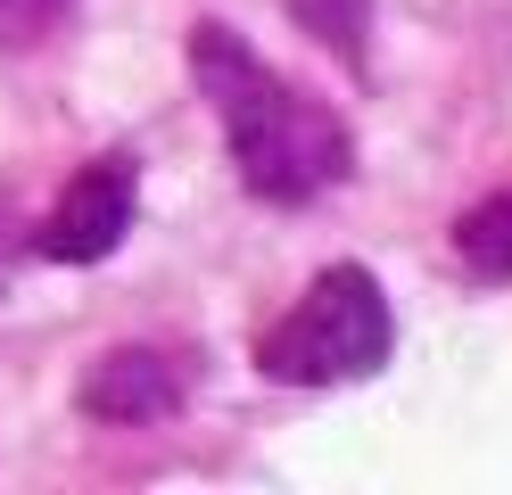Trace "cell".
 Wrapping results in <instances>:
<instances>
[{
    "mask_svg": "<svg viewBox=\"0 0 512 495\" xmlns=\"http://www.w3.org/2000/svg\"><path fill=\"white\" fill-rule=\"evenodd\" d=\"M67 0H0V42H25L34 25H50Z\"/></svg>",
    "mask_w": 512,
    "mask_h": 495,
    "instance_id": "52a82bcc",
    "label": "cell"
},
{
    "mask_svg": "<svg viewBox=\"0 0 512 495\" xmlns=\"http://www.w3.org/2000/svg\"><path fill=\"white\" fill-rule=\"evenodd\" d=\"M290 17L314 33V42H331L339 58H364V25H372V0H290Z\"/></svg>",
    "mask_w": 512,
    "mask_h": 495,
    "instance_id": "8992f818",
    "label": "cell"
},
{
    "mask_svg": "<svg viewBox=\"0 0 512 495\" xmlns=\"http://www.w3.org/2000/svg\"><path fill=\"white\" fill-rule=\"evenodd\" d=\"M455 256L479 281H512V198H479V207L455 223Z\"/></svg>",
    "mask_w": 512,
    "mask_h": 495,
    "instance_id": "5b68a950",
    "label": "cell"
},
{
    "mask_svg": "<svg viewBox=\"0 0 512 495\" xmlns=\"http://www.w3.org/2000/svg\"><path fill=\"white\" fill-rule=\"evenodd\" d=\"M75 405L91 421H157V413L182 405V372H174V355H157V347H116L75 380Z\"/></svg>",
    "mask_w": 512,
    "mask_h": 495,
    "instance_id": "277c9868",
    "label": "cell"
},
{
    "mask_svg": "<svg viewBox=\"0 0 512 495\" xmlns=\"http://www.w3.org/2000/svg\"><path fill=\"white\" fill-rule=\"evenodd\" d=\"M190 66H199V91L215 99L232 165H240V182L256 198L306 207V198H323L331 182H347V157H356L347 149V124L323 108V99L290 91L232 25H199L190 33Z\"/></svg>",
    "mask_w": 512,
    "mask_h": 495,
    "instance_id": "6da1fadb",
    "label": "cell"
},
{
    "mask_svg": "<svg viewBox=\"0 0 512 495\" xmlns=\"http://www.w3.org/2000/svg\"><path fill=\"white\" fill-rule=\"evenodd\" d=\"M124 231H133V165L124 157H100L58 190V207L42 223V256L58 264H100Z\"/></svg>",
    "mask_w": 512,
    "mask_h": 495,
    "instance_id": "3957f363",
    "label": "cell"
},
{
    "mask_svg": "<svg viewBox=\"0 0 512 495\" xmlns=\"http://www.w3.org/2000/svg\"><path fill=\"white\" fill-rule=\"evenodd\" d=\"M397 347V322H389V297L364 264H323L314 289L298 297V314H281L265 330V363L273 380H298V388H331V380H372Z\"/></svg>",
    "mask_w": 512,
    "mask_h": 495,
    "instance_id": "7a4b0ae2",
    "label": "cell"
}]
</instances>
